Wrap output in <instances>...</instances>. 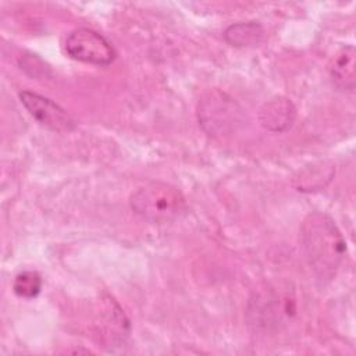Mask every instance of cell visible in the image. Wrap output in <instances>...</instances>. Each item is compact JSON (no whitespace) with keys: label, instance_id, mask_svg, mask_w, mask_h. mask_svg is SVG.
<instances>
[{"label":"cell","instance_id":"2","mask_svg":"<svg viewBox=\"0 0 356 356\" xmlns=\"http://www.w3.org/2000/svg\"><path fill=\"white\" fill-rule=\"evenodd\" d=\"M131 207L143 220L161 224L179 217L186 203L175 186L156 181L139 188L131 196Z\"/></svg>","mask_w":356,"mask_h":356},{"label":"cell","instance_id":"4","mask_svg":"<svg viewBox=\"0 0 356 356\" xmlns=\"http://www.w3.org/2000/svg\"><path fill=\"white\" fill-rule=\"evenodd\" d=\"M19 100L40 125L60 134L74 129L75 122L71 115L51 99L31 90H22L19 93Z\"/></svg>","mask_w":356,"mask_h":356},{"label":"cell","instance_id":"6","mask_svg":"<svg viewBox=\"0 0 356 356\" xmlns=\"http://www.w3.org/2000/svg\"><path fill=\"white\" fill-rule=\"evenodd\" d=\"M231 99H225L224 95L214 97L210 95V99L204 100L203 104L209 108L200 106L199 115L200 122L209 132H222L227 125L231 124V118L234 114V103Z\"/></svg>","mask_w":356,"mask_h":356},{"label":"cell","instance_id":"8","mask_svg":"<svg viewBox=\"0 0 356 356\" xmlns=\"http://www.w3.org/2000/svg\"><path fill=\"white\" fill-rule=\"evenodd\" d=\"M263 26L257 22H239L235 25H231L224 36L228 43L232 46H254L260 43L263 38Z\"/></svg>","mask_w":356,"mask_h":356},{"label":"cell","instance_id":"3","mask_svg":"<svg viewBox=\"0 0 356 356\" xmlns=\"http://www.w3.org/2000/svg\"><path fill=\"white\" fill-rule=\"evenodd\" d=\"M67 54L78 61L95 65H108L115 58V50L99 32L89 28H76L65 39Z\"/></svg>","mask_w":356,"mask_h":356},{"label":"cell","instance_id":"5","mask_svg":"<svg viewBox=\"0 0 356 356\" xmlns=\"http://www.w3.org/2000/svg\"><path fill=\"white\" fill-rule=\"evenodd\" d=\"M296 108L286 97L277 96L263 104L259 113L260 124L271 132H284L295 121Z\"/></svg>","mask_w":356,"mask_h":356},{"label":"cell","instance_id":"1","mask_svg":"<svg viewBox=\"0 0 356 356\" xmlns=\"http://www.w3.org/2000/svg\"><path fill=\"white\" fill-rule=\"evenodd\" d=\"M300 241L305 256L320 280L335 275L346 252L345 239L331 217L310 213L302 222Z\"/></svg>","mask_w":356,"mask_h":356},{"label":"cell","instance_id":"7","mask_svg":"<svg viewBox=\"0 0 356 356\" xmlns=\"http://www.w3.org/2000/svg\"><path fill=\"white\" fill-rule=\"evenodd\" d=\"M355 47L353 46H345L342 47L331 67H330V74L334 85L338 89L342 90H353L355 89V82H356V68H355Z\"/></svg>","mask_w":356,"mask_h":356},{"label":"cell","instance_id":"9","mask_svg":"<svg viewBox=\"0 0 356 356\" xmlns=\"http://www.w3.org/2000/svg\"><path fill=\"white\" fill-rule=\"evenodd\" d=\"M13 289L15 295L19 298H24V299L36 298L42 289V278L36 271H31V270L22 271L15 277L13 282Z\"/></svg>","mask_w":356,"mask_h":356}]
</instances>
